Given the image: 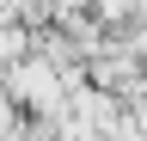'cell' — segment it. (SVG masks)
Listing matches in <instances>:
<instances>
[{
    "label": "cell",
    "instance_id": "cell-1",
    "mask_svg": "<svg viewBox=\"0 0 147 141\" xmlns=\"http://www.w3.org/2000/svg\"><path fill=\"white\" fill-rule=\"evenodd\" d=\"M6 98H18L25 111H43V117H61V80H55L49 61H18L12 80H6Z\"/></svg>",
    "mask_w": 147,
    "mask_h": 141
},
{
    "label": "cell",
    "instance_id": "cell-2",
    "mask_svg": "<svg viewBox=\"0 0 147 141\" xmlns=\"http://www.w3.org/2000/svg\"><path fill=\"white\" fill-rule=\"evenodd\" d=\"M18 55V37H12V31H0V61H12Z\"/></svg>",
    "mask_w": 147,
    "mask_h": 141
},
{
    "label": "cell",
    "instance_id": "cell-3",
    "mask_svg": "<svg viewBox=\"0 0 147 141\" xmlns=\"http://www.w3.org/2000/svg\"><path fill=\"white\" fill-rule=\"evenodd\" d=\"M12 129V104H6V92H0V135Z\"/></svg>",
    "mask_w": 147,
    "mask_h": 141
}]
</instances>
